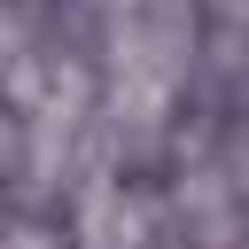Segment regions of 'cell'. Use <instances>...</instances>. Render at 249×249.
Returning <instances> with one entry per match:
<instances>
[{"mask_svg": "<svg viewBox=\"0 0 249 249\" xmlns=\"http://www.w3.org/2000/svg\"><path fill=\"white\" fill-rule=\"evenodd\" d=\"M8 249H62L54 226H8Z\"/></svg>", "mask_w": 249, "mask_h": 249, "instance_id": "cell-1", "label": "cell"}]
</instances>
